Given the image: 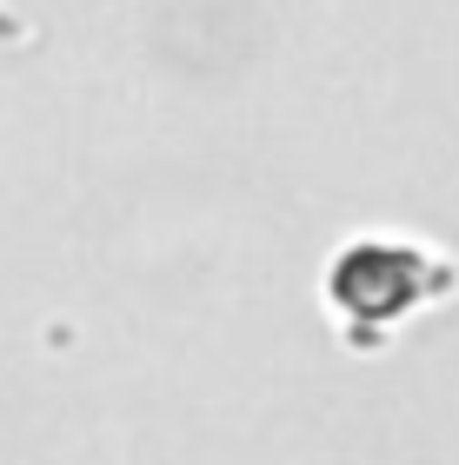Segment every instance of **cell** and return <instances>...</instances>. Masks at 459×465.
I'll return each instance as SVG.
<instances>
[{
	"mask_svg": "<svg viewBox=\"0 0 459 465\" xmlns=\"http://www.w3.org/2000/svg\"><path fill=\"white\" fill-rule=\"evenodd\" d=\"M446 286H453L446 266L426 260V252H413V246H353V252H340V266H333L326 300L353 326V340H373V326L380 332L400 326L406 312L440 300Z\"/></svg>",
	"mask_w": 459,
	"mask_h": 465,
	"instance_id": "6da1fadb",
	"label": "cell"
}]
</instances>
